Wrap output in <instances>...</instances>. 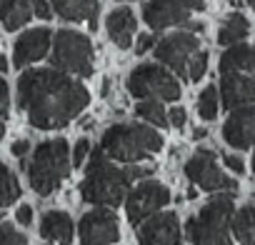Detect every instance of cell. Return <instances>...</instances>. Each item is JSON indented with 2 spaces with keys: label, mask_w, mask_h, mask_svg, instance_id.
I'll return each instance as SVG.
<instances>
[{
  "label": "cell",
  "mask_w": 255,
  "mask_h": 245,
  "mask_svg": "<svg viewBox=\"0 0 255 245\" xmlns=\"http://www.w3.org/2000/svg\"><path fill=\"white\" fill-rule=\"evenodd\" d=\"M233 195L210 198L198 215L185 225L188 240L193 245H230V220H233Z\"/></svg>",
  "instance_id": "5"
},
{
  "label": "cell",
  "mask_w": 255,
  "mask_h": 245,
  "mask_svg": "<svg viewBox=\"0 0 255 245\" xmlns=\"http://www.w3.org/2000/svg\"><path fill=\"white\" fill-rule=\"evenodd\" d=\"M53 68L75 75V78H90L93 75V43L88 35L78 30H58L53 35V50H50Z\"/></svg>",
  "instance_id": "6"
},
{
  "label": "cell",
  "mask_w": 255,
  "mask_h": 245,
  "mask_svg": "<svg viewBox=\"0 0 255 245\" xmlns=\"http://www.w3.org/2000/svg\"><path fill=\"white\" fill-rule=\"evenodd\" d=\"M28 150H30V143H28V140H15L13 148H10V153H13L15 158H25Z\"/></svg>",
  "instance_id": "36"
},
{
  "label": "cell",
  "mask_w": 255,
  "mask_h": 245,
  "mask_svg": "<svg viewBox=\"0 0 255 245\" xmlns=\"http://www.w3.org/2000/svg\"><path fill=\"white\" fill-rule=\"evenodd\" d=\"M150 48H155V38H153L150 33H143V35L135 40V53L143 55V53H148Z\"/></svg>",
  "instance_id": "33"
},
{
  "label": "cell",
  "mask_w": 255,
  "mask_h": 245,
  "mask_svg": "<svg viewBox=\"0 0 255 245\" xmlns=\"http://www.w3.org/2000/svg\"><path fill=\"white\" fill-rule=\"evenodd\" d=\"M73 218L63 210H50L43 215L40 220V235L50 243V245H70L73 243Z\"/></svg>",
  "instance_id": "18"
},
{
  "label": "cell",
  "mask_w": 255,
  "mask_h": 245,
  "mask_svg": "<svg viewBox=\"0 0 255 245\" xmlns=\"http://www.w3.org/2000/svg\"><path fill=\"white\" fill-rule=\"evenodd\" d=\"M8 113H10V88L3 73H0V118H8Z\"/></svg>",
  "instance_id": "30"
},
{
  "label": "cell",
  "mask_w": 255,
  "mask_h": 245,
  "mask_svg": "<svg viewBox=\"0 0 255 245\" xmlns=\"http://www.w3.org/2000/svg\"><path fill=\"white\" fill-rule=\"evenodd\" d=\"M135 13L130 10V8H115L110 15H108V20H105V28H108V35H110V40L118 45V48H123V50H128L133 45V35H135Z\"/></svg>",
  "instance_id": "17"
},
{
  "label": "cell",
  "mask_w": 255,
  "mask_h": 245,
  "mask_svg": "<svg viewBox=\"0 0 255 245\" xmlns=\"http://www.w3.org/2000/svg\"><path fill=\"white\" fill-rule=\"evenodd\" d=\"M195 50H200V40L195 38V33L180 30L155 43V60L170 68L178 78H188V60Z\"/></svg>",
  "instance_id": "9"
},
{
  "label": "cell",
  "mask_w": 255,
  "mask_h": 245,
  "mask_svg": "<svg viewBox=\"0 0 255 245\" xmlns=\"http://www.w3.org/2000/svg\"><path fill=\"white\" fill-rule=\"evenodd\" d=\"M0 245H28V238L10 223H0Z\"/></svg>",
  "instance_id": "28"
},
{
  "label": "cell",
  "mask_w": 255,
  "mask_h": 245,
  "mask_svg": "<svg viewBox=\"0 0 255 245\" xmlns=\"http://www.w3.org/2000/svg\"><path fill=\"white\" fill-rule=\"evenodd\" d=\"M133 178L128 168H118L100 148L93 150L85 178L80 183V195L95 208H118L130 193Z\"/></svg>",
  "instance_id": "2"
},
{
  "label": "cell",
  "mask_w": 255,
  "mask_h": 245,
  "mask_svg": "<svg viewBox=\"0 0 255 245\" xmlns=\"http://www.w3.org/2000/svg\"><path fill=\"white\" fill-rule=\"evenodd\" d=\"M135 113H138L140 120L148 122V125H155V128H165L168 125V113H165L160 100H140Z\"/></svg>",
  "instance_id": "25"
},
{
  "label": "cell",
  "mask_w": 255,
  "mask_h": 245,
  "mask_svg": "<svg viewBox=\"0 0 255 245\" xmlns=\"http://www.w3.org/2000/svg\"><path fill=\"white\" fill-rule=\"evenodd\" d=\"M143 20L153 30H165L173 25H185L190 20V10L180 0H148L143 5Z\"/></svg>",
  "instance_id": "14"
},
{
  "label": "cell",
  "mask_w": 255,
  "mask_h": 245,
  "mask_svg": "<svg viewBox=\"0 0 255 245\" xmlns=\"http://www.w3.org/2000/svg\"><path fill=\"white\" fill-rule=\"evenodd\" d=\"M220 90L215 85H205L198 95V115L203 120H215L218 110H220Z\"/></svg>",
  "instance_id": "26"
},
{
  "label": "cell",
  "mask_w": 255,
  "mask_h": 245,
  "mask_svg": "<svg viewBox=\"0 0 255 245\" xmlns=\"http://www.w3.org/2000/svg\"><path fill=\"white\" fill-rule=\"evenodd\" d=\"M168 203H170V190L163 183L143 180L140 185L130 188V193H128L125 213H128V220H130L133 225H140L145 218H150L153 213H158Z\"/></svg>",
  "instance_id": "8"
},
{
  "label": "cell",
  "mask_w": 255,
  "mask_h": 245,
  "mask_svg": "<svg viewBox=\"0 0 255 245\" xmlns=\"http://www.w3.org/2000/svg\"><path fill=\"white\" fill-rule=\"evenodd\" d=\"M88 103V88L58 68H33L18 78V105L38 130L65 128Z\"/></svg>",
  "instance_id": "1"
},
{
  "label": "cell",
  "mask_w": 255,
  "mask_h": 245,
  "mask_svg": "<svg viewBox=\"0 0 255 245\" xmlns=\"http://www.w3.org/2000/svg\"><path fill=\"white\" fill-rule=\"evenodd\" d=\"M53 10L63 18V20H70V23H80V20H88L90 28L95 30V18H98V0H50Z\"/></svg>",
  "instance_id": "20"
},
{
  "label": "cell",
  "mask_w": 255,
  "mask_h": 245,
  "mask_svg": "<svg viewBox=\"0 0 255 245\" xmlns=\"http://www.w3.org/2000/svg\"><path fill=\"white\" fill-rule=\"evenodd\" d=\"M220 73H248L255 78V45L235 43L228 45V50L220 55Z\"/></svg>",
  "instance_id": "19"
},
{
  "label": "cell",
  "mask_w": 255,
  "mask_h": 245,
  "mask_svg": "<svg viewBox=\"0 0 255 245\" xmlns=\"http://www.w3.org/2000/svg\"><path fill=\"white\" fill-rule=\"evenodd\" d=\"M250 33V23L245 15L240 13H230L223 18L220 23V30H218V43L220 45H235V43H243Z\"/></svg>",
  "instance_id": "22"
},
{
  "label": "cell",
  "mask_w": 255,
  "mask_h": 245,
  "mask_svg": "<svg viewBox=\"0 0 255 245\" xmlns=\"http://www.w3.org/2000/svg\"><path fill=\"white\" fill-rule=\"evenodd\" d=\"M228 3H230V5H243L245 0H228Z\"/></svg>",
  "instance_id": "41"
},
{
  "label": "cell",
  "mask_w": 255,
  "mask_h": 245,
  "mask_svg": "<svg viewBox=\"0 0 255 245\" xmlns=\"http://www.w3.org/2000/svg\"><path fill=\"white\" fill-rule=\"evenodd\" d=\"M70 145L63 138L45 140L33 150V158L28 163V180L30 188L38 195H50L60 188V183L70 175Z\"/></svg>",
  "instance_id": "4"
},
{
  "label": "cell",
  "mask_w": 255,
  "mask_h": 245,
  "mask_svg": "<svg viewBox=\"0 0 255 245\" xmlns=\"http://www.w3.org/2000/svg\"><path fill=\"white\" fill-rule=\"evenodd\" d=\"M15 220H18L20 225H30V223H33V208H30V205H20V208L15 210Z\"/></svg>",
  "instance_id": "35"
},
{
  "label": "cell",
  "mask_w": 255,
  "mask_h": 245,
  "mask_svg": "<svg viewBox=\"0 0 255 245\" xmlns=\"http://www.w3.org/2000/svg\"><path fill=\"white\" fill-rule=\"evenodd\" d=\"M78 235L83 245H113L120 238L118 215L110 208H95L80 218Z\"/></svg>",
  "instance_id": "11"
},
{
  "label": "cell",
  "mask_w": 255,
  "mask_h": 245,
  "mask_svg": "<svg viewBox=\"0 0 255 245\" xmlns=\"http://www.w3.org/2000/svg\"><path fill=\"white\" fill-rule=\"evenodd\" d=\"M245 3H248V5H250V8L255 10V0H245Z\"/></svg>",
  "instance_id": "43"
},
{
  "label": "cell",
  "mask_w": 255,
  "mask_h": 245,
  "mask_svg": "<svg viewBox=\"0 0 255 245\" xmlns=\"http://www.w3.org/2000/svg\"><path fill=\"white\" fill-rule=\"evenodd\" d=\"M33 15V0H0V23L8 33L20 30Z\"/></svg>",
  "instance_id": "21"
},
{
  "label": "cell",
  "mask_w": 255,
  "mask_h": 245,
  "mask_svg": "<svg viewBox=\"0 0 255 245\" xmlns=\"http://www.w3.org/2000/svg\"><path fill=\"white\" fill-rule=\"evenodd\" d=\"M185 175L188 180H193L198 188L208 190V193H220V190H238V183L230 180L215 163V155L210 150H198L188 163H185Z\"/></svg>",
  "instance_id": "10"
},
{
  "label": "cell",
  "mask_w": 255,
  "mask_h": 245,
  "mask_svg": "<svg viewBox=\"0 0 255 245\" xmlns=\"http://www.w3.org/2000/svg\"><path fill=\"white\" fill-rule=\"evenodd\" d=\"M163 148V135L140 122H118L100 138V150L118 163H140Z\"/></svg>",
  "instance_id": "3"
},
{
  "label": "cell",
  "mask_w": 255,
  "mask_h": 245,
  "mask_svg": "<svg viewBox=\"0 0 255 245\" xmlns=\"http://www.w3.org/2000/svg\"><path fill=\"white\" fill-rule=\"evenodd\" d=\"M208 70V50H195L188 60V78L190 80H200Z\"/></svg>",
  "instance_id": "27"
},
{
  "label": "cell",
  "mask_w": 255,
  "mask_h": 245,
  "mask_svg": "<svg viewBox=\"0 0 255 245\" xmlns=\"http://www.w3.org/2000/svg\"><path fill=\"white\" fill-rule=\"evenodd\" d=\"M250 165H253V173H255V150H253V160H250Z\"/></svg>",
  "instance_id": "42"
},
{
  "label": "cell",
  "mask_w": 255,
  "mask_h": 245,
  "mask_svg": "<svg viewBox=\"0 0 255 245\" xmlns=\"http://www.w3.org/2000/svg\"><path fill=\"white\" fill-rule=\"evenodd\" d=\"M140 245H180L183 233L175 213H153L138 228Z\"/></svg>",
  "instance_id": "12"
},
{
  "label": "cell",
  "mask_w": 255,
  "mask_h": 245,
  "mask_svg": "<svg viewBox=\"0 0 255 245\" xmlns=\"http://www.w3.org/2000/svg\"><path fill=\"white\" fill-rule=\"evenodd\" d=\"M88 153H90V140H88V138H80V140L75 143L73 153H70L73 165H75V168H80V165H83V160L88 158Z\"/></svg>",
  "instance_id": "29"
},
{
  "label": "cell",
  "mask_w": 255,
  "mask_h": 245,
  "mask_svg": "<svg viewBox=\"0 0 255 245\" xmlns=\"http://www.w3.org/2000/svg\"><path fill=\"white\" fill-rule=\"evenodd\" d=\"M193 135H195V138H205V130H203V128H198V130H195Z\"/></svg>",
  "instance_id": "40"
},
{
  "label": "cell",
  "mask_w": 255,
  "mask_h": 245,
  "mask_svg": "<svg viewBox=\"0 0 255 245\" xmlns=\"http://www.w3.org/2000/svg\"><path fill=\"white\" fill-rule=\"evenodd\" d=\"M50 48H53V33L48 28H30V30H25L15 40V45H13L15 68H25V65L45 58Z\"/></svg>",
  "instance_id": "15"
},
{
  "label": "cell",
  "mask_w": 255,
  "mask_h": 245,
  "mask_svg": "<svg viewBox=\"0 0 255 245\" xmlns=\"http://www.w3.org/2000/svg\"><path fill=\"white\" fill-rule=\"evenodd\" d=\"M223 160H225V165H228L235 175H243V173H245V163H243L240 155H233V153H230V155H225Z\"/></svg>",
  "instance_id": "34"
},
{
  "label": "cell",
  "mask_w": 255,
  "mask_h": 245,
  "mask_svg": "<svg viewBox=\"0 0 255 245\" xmlns=\"http://www.w3.org/2000/svg\"><path fill=\"white\" fill-rule=\"evenodd\" d=\"M223 140L235 150L255 145V105H240L230 110L223 125Z\"/></svg>",
  "instance_id": "13"
},
{
  "label": "cell",
  "mask_w": 255,
  "mask_h": 245,
  "mask_svg": "<svg viewBox=\"0 0 255 245\" xmlns=\"http://www.w3.org/2000/svg\"><path fill=\"white\" fill-rule=\"evenodd\" d=\"M180 3L188 8V10H205V0H180Z\"/></svg>",
  "instance_id": "37"
},
{
  "label": "cell",
  "mask_w": 255,
  "mask_h": 245,
  "mask_svg": "<svg viewBox=\"0 0 255 245\" xmlns=\"http://www.w3.org/2000/svg\"><path fill=\"white\" fill-rule=\"evenodd\" d=\"M220 100L228 110L240 105H255V78L248 73H223L220 78Z\"/></svg>",
  "instance_id": "16"
},
{
  "label": "cell",
  "mask_w": 255,
  "mask_h": 245,
  "mask_svg": "<svg viewBox=\"0 0 255 245\" xmlns=\"http://www.w3.org/2000/svg\"><path fill=\"white\" fill-rule=\"evenodd\" d=\"M168 125H173V128H183V125H185V108L173 105V108L168 110Z\"/></svg>",
  "instance_id": "31"
},
{
  "label": "cell",
  "mask_w": 255,
  "mask_h": 245,
  "mask_svg": "<svg viewBox=\"0 0 255 245\" xmlns=\"http://www.w3.org/2000/svg\"><path fill=\"white\" fill-rule=\"evenodd\" d=\"M33 13H35L40 20H50V18H53L50 0H33Z\"/></svg>",
  "instance_id": "32"
},
{
  "label": "cell",
  "mask_w": 255,
  "mask_h": 245,
  "mask_svg": "<svg viewBox=\"0 0 255 245\" xmlns=\"http://www.w3.org/2000/svg\"><path fill=\"white\" fill-rule=\"evenodd\" d=\"M5 70H8V58L0 53V73H5Z\"/></svg>",
  "instance_id": "38"
},
{
  "label": "cell",
  "mask_w": 255,
  "mask_h": 245,
  "mask_svg": "<svg viewBox=\"0 0 255 245\" xmlns=\"http://www.w3.org/2000/svg\"><path fill=\"white\" fill-rule=\"evenodd\" d=\"M3 135H5V122H3V118H0V140H3Z\"/></svg>",
  "instance_id": "39"
},
{
  "label": "cell",
  "mask_w": 255,
  "mask_h": 245,
  "mask_svg": "<svg viewBox=\"0 0 255 245\" xmlns=\"http://www.w3.org/2000/svg\"><path fill=\"white\" fill-rule=\"evenodd\" d=\"M230 230L235 233L240 245H255V208L243 205L238 213H233Z\"/></svg>",
  "instance_id": "23"
},
{
  "label": "cell",
  "mask_w": 255,
  "mask_h": 245,
  "mask_svg": "<svg viewBox=\"0 0 255 245\" xmlns=\"http://www.w3.org/2000/svg\"><path fill=\"white\" fill-rule=\"evenodd\" d=\"M128 93L140 100H178L180 83L178 75L163 63H143L128 75Z\"/></svg>",
  "instance_id": "7"
},
{
  "label": "cell",
  "mask_w": 255,
  "mask_h": 245,
  "mask_svg": "<svg viewBox=\"0 0 255 245\" xmlns=\"http://www.w3.org/2000/svg\"><path fill=\"white\" fill-rule=\"evenodd\" d=\"M18 198H20V183H18V178L13 175V170L5 163H0V208L13 205Z\"/></svg>",
  "instance_id": "24"
},
{
  "label": "cell",
  "mask_w": 255,
  "mask_h": 245,
  "mask_svg": "<svg viewBox=\"0 0 255 245\" xmlns=\"http://www.w3.org/2000/svg\"><path fill=\"white\" fill-rule=\"evenodd\" d=\"M0 220H3V210H0Z\"/></svg>",
  "instance_id": "44"
}]
</instances>
